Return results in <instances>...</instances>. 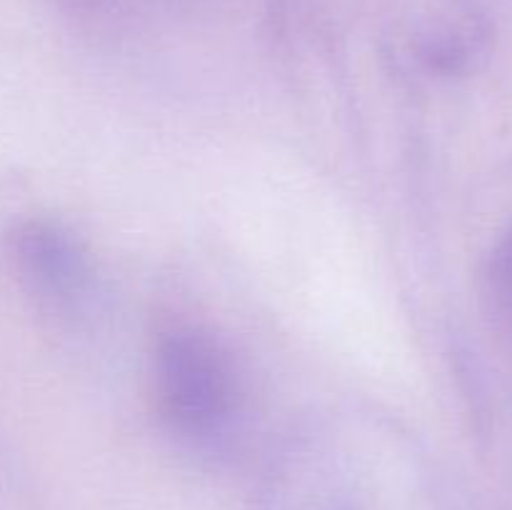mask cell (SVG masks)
I'll return each mask as SVG.
<instances>
[{"label": "cell", "instance_id": "obj_3", "mask_svg": "<svg viewBox=\"0 0 512 510\" xmlns=\"http://www.w3.org/2000/svg\"><path fill=\"white\" fill-rule=\"evenodd\" d=\"M8 258L33 298L53 310H73L88 298L93 268L70 230L53 220H20L8 233Z\"/></svg>", "mask_w": 512, "mask_h": 510}, {"label": "cell", "instance_id": "obj_1", "mask_svg": "<svg viewBox=\"0 0 512 510\" xmlns=\"http://www.w3.org/2000/svg\"><path fill=\"white\" fill-rule=\"evenodd\" d=\"M155 403L173 433L213 438L238 413V375L225 345L200 325H170L153 353Z\"/></svg>", "mask_w": 512, "mask_h": 510}, {"label": "cell", "instance_id": "obj_4", "mask_svg": "<svg viewBox=\"0 0 512 510\" xmlns=\"http://www.w3.org/2000/svg\"><path fill=\"white\" fill-rule=\"evenodd\" d=\"M483 295L495 325L512 345V228L490 250L483 273Z\"/></svg>", "mask_w": 512, "mask_h": 510}, {"label": "cell", "instance_id": "obj_2", "mask_svg": "<svg viewBox=\"0 0 512 510\" xmlns=\"http://www.w3.org/2000/svg\"><path fill=\"white\" fill-rule=\"evenodd\" d=\"M493 25L478 0H400L383 33L385 58L413 80H453L488 55Z\"/></svg>", "mask_w": 512, "mask_h": 510}]
</instances>
